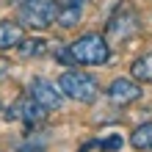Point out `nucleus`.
I'll use <instances>...</instances> for the list:
<instances>
[{
    "instance_id": "nucleus-15",
    "label": "nucleus",
    "mask_w": 152,
    "mask_h": 152,
    "mask_svg": "<svg viewBox=\"0 0 152 152\" xmlns=\"http://www.w3.org/2000/svg\"><path fill=\"white\" fill-rule=\"evenodd\" d=\"M58 6H83L86 0H56Z\"/></svg>"
},
{
    "instance_id": "nucleus-14",
    "label": "nucleus",
    "mask_w": 152,
    "mask_h": 152,
    "mask_svg": "<svg viewBox=\"0 0 152 152\" xmlns=\"http://www.w3.org/2000/svg\"><path fill=\"white\" fill-rule=\"evenodd\" d=\"M97 147H102L105 152H119L122 149V136H108V138L97 141Z\"/></svg>"
},
{
    "instance_id": "nucleus-7",
    "label": "nucleus",
    "mask_w": 152,
    "mask_h": 152,
    "mask_svg": "<svg viewBox=\"0 0 152 152\" xmlns=\"http://www.w3.org/2000/svg\"><path fill=\"white\" fill-rule=\"evenodd\" d=\"M141 97V86L136 83V80H130V77H116L111 80V86H108V100L113 105H130V102H136Z\"/></svg>"
},
{
    "instance_id": "nucleus-11",
    "label": "nucleus",
    "mask_w": 152,
    "mask_h": 152,
    "mask_svg": "<svg viewBox=\"0 0 152 152\" xmlns=\"http://www.w3.org/2000/svg\"><path fill=\"white\" fill-rule=\"evenodd\" d=\"M80 20H83V6H61L56 17V22L61 28H75Z\"/></svg>"
},
{
    "instance_id": "nucleus-9",
    "label": "nucleus",
    "mask_w": 152,
    "mask_h": 152,
    "mask_svg": "<svg viewBox=\"0 0 152 152\" xmlns=\"http://www.w3.org/2000/svg\"><path fill=\"white\" fill-rule=\"evenodd\" d=\"M130 75H133L136 83H152V53H147V56H141V58L133 61Z\"/></svg>"
},
{
    "instance_id": "nucleus-17",
    "label": "nucleus",
    "mask_w": 152,
    "mask_h": 152,
    "mask_svg": "<svg viewBox=\"0 0 152 152\" xmlns=\"http://www.w3.org/2000/svg\"><path fill=\"white\" fill-rule=\"evenodd\" d=\"M14 3H17V0H14ZM20 3H22V0H20Z\"/></svg>"
},
{
    "instance_id": "nucleus-12",
    "label": "nucleus",
    "mask_w": 152,
    "mask_h": 152,
    "mask_svg": "<svg viewBox=\"0 0 152 152\" xmlns=\"http://www.w3.org/2000/svg\"><path fill=\"white\" fill-rule=\"evenodd\" d=\"M33 130H36V127H28V136L17 144V152H44L47 138H44V136H33Z\"/></svg>"
},
{
    "instance_id": "nucleus-16",
    "label": "nucleus",
    "mask_w": 152,
    "mask_h": 152,
    "mask_svg": "<svg viewBox=\"0 0 152 152\" xmlns=\"http://www.w3.org/2000/svg\"><path fill=\"white\" fill-rule=\"evenodd\" d=\"M6 75H8V64H6V61H3V58H0V80H3Z\"/></svg>"
},
{
    "instance_id": "nucleus-2",
    "label": "nucleus",
    "mask_w": 152,
    "mask_h": 152,
    "mask_svg": "<svg viewBox=\"0 0 152 152\" xmlns=\"http://www.w3.org/2000/svg\"><path fill=\"white\" fill-rule=\"evenodd\" d=\"M58 88L61 94L69 97V100H77V102H94L100 88H97V80L88 75V72H80V69H66L64 75L58 77Z\"/></svg>"
},
{
    "instance_id": "nucleus-6",
    "label": "nucleus",
    "mask_w": 152,
    "mask_h": 152,
    "mask_svg": "<svg viewBox=\"0 0 152 152\" xmlns=\"http://www.w3.org/2000/svg\"><path fill=\"white\" fill-rule=\"evenodd\" d=\"M28 94H31L39 105H44L47 111H58L61 105H64V94H61V88H58L56 83H50V80H44V77H33V80H31Z\"/></svg>"
},
{
    "instance_id": "nucleus-4",
    "label": "nucleus",
    "mask_w": 152,
    "mask_h": 152,
    "mask_svg": "<svg viewBox=\"0 0 152 152\" xmlns=\"http://www.w3.org/2000/svg\"><path fill=\"white\" fill-rule=\"evenodd\" d=\"M138 33V11L130 3H119L108 20V39L127 42Z\"/></svg>"
},
{
    "instance_id": "nucleus-10",
    "label": "nucleus",
    "mask_w": 152,
    "mask_h": 152,
    "mask_svg": "<svg viewBox=\"0 0 152 152\" xmlns=\"http://www.w3.org/2000/svg\"><path fill=\"white\" fill-rule=\"evenodd\" d=\"M130 144L136 149H144V152H152V122H144L133 130L130 136Z\"/></svg>"
},
{
    "instance_id": "nucleus-1",
    "label": "nucleus",
    "mask_w": 152,
    "mask_h": 152,
    "mask_svg": "<svg viewBox=\"0 0 152 152\" xmlns=\"http://www.w3.org/2000/svg\"><path fill=\"white\" fill-rule=\"evenodd\" d=\"M66 53H69V58H72L75 66H102V64H108V58H111V47H108V42H105V36H100V33H86V36H80L77 42L66 44Z\"/></svg>"
},
{
    "instance_id": "nucleus-3",
    "label": "nucleus",
    "mask_w": 152,
    "mask_h": 152,
    "mask_svg": "<svg viewBox=\"0 0 152 152\" xmlns=\"http://www.w3.org/2000/svg\"><path fill=\"white\" fill-rule=\"evenodd\" d=\"M56 17H58L56 0H22L20 3V25H28L33 31L50 28Z\"/></svg>"
},
{
    "instance_id": "nucleus-8",
    "label": "nucleus",
    "mask_w": 152,
    "mask_h": 152,
    "mask_svg": "<svg viewBox=\"0 0 152 152\" xmlns=\"http://www.w3.org/2000/svg\"><path fill=\"white\" fill-rule=\"evenodd\" d=\"M22 39H25V28H22L20 22H11V20L0 22V50H11Z\"/></svg>"
},
{
    "instance_id": "nucleus-5",
    "label": "nucleus",
    "mask_w": 152,
    "mask_h": 152,
    "mask_svg": "<svg viewBox=\"0 0 152 152\" xmlns=\"http://www.w3.org/2000/svg\"><path fill=\"white\" fill-rule=\"evenodd\" d=\"M6 119L8 122H22L25 127H36V124H44L47 122V108L39 105L33 97H20L11 108H6Z\"/></svg>"
},
{
    "instance_id": "nucleus-13",
    "label": "nucleus",
    "mask_w": 152,
    "mask_h": 152,
    "mask_svg": "<svg viewBox=\"0 0 152 152\" xmlns=\"http://www.w3.org/2000/svg\"><path fill=\"white\" fill-rule=\"evenodd\" d=\"M17 50H20L22 58H36V56H42V53H47V42L44 39H22L20 44H17Z\"/></svg>"
}]
</instances>
